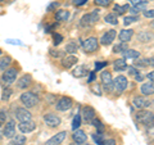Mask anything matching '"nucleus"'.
Segmentation results:
<instances>
[{
  "label": "nucleus",
  "mask_w": 154,
  "mask_h": 145,
  "mask_svg": "<svg viewBox=\"0 0 154 145\" xmlns=\"http://www.w3.org/2000/svg\"><path fill=\"white\" fill-rule=\"evenodd\" d=\"M99 12H100L99 9H94L91 13L82 16V18L80 19V26L81 27H91V26H94L100 18Z\"/></svg>",
  "instance_id": "f257e3e1"
},
{
  "label": "nucleus",
  "mask_w": 154,
  "mask_h": 145,
  "mask_svg": "<svg viewBox=\"0 0 154 145\" xmlns=\"http://www.w3.org/2000/svg\"><path fill=\"white\" fill-rule=\"evenodd\" d=\"M136 121L141 125H145V126H150L154 122V113L150 112V110L141 109L136 114Z\"/></svg>",
  "instance_id": "f03ea898"
},
{
  "label": "nucleus",
  "mask_w": 154,
  "mask_h": 145,
  "mask_svg": "<svg viewBox=\"0 0 154 145\" xmlns=\"http://www.w3.org/2000/svg\"><path fill=\"white\" fill-rule=\"evenodd\" d=\"M19 99H21L22 104L25 105L26 108H32V107H35V105H37V103H38V98L33 93H30V91H25Z\"/></svg>",
  "instance_id": "7ed1b4c3"
},
{
  "label": "nucleus",
  "mask_w": 154,
  "mask_h": 145,
  "mask_svg": "<svg viewBox=\"0 0 154 145\" xmlns=\"http://www.w3.org/2000/svg\"><path fill=\"white\" fill-rule=\"evenodd\" d=\"M127 85H128V81L125 76L119 75L117 76L116 79L113 80V90L116 91V93H122V91H125L127 89Z\"/></svg>",
  "instance_id": "20e7f679"
},
{
  "label": "nucleus",
  "mask_w": 154,
  "mask_h": 145,
  "mask_svg": "<svg viewBox=\"0 0 154 145\" xmlns=\"http://www.w3.org/2000/svg\"><path fill=\"white\" fill-rule=\"evenodd\" d=\"M100 79H102L103 89L107 91V93H112V91H113V79H112V75H110L108 71H103L102 75H100Z\"/></svg>",
  "instance_id": "39448f33"
},
{
  "label": "nucleus",
  "mask_w": 154,
  "mask_h": 145,
  "mask_svg": "<svg viewBox=\"0 0 154 145\" xmlns=\"http://www.w3.org/2000/svg\"><path fill=\"white\" fill-rule=\"evenodd\" d=\"M82 48L85 53H94L98 50L99 48V42H98V39L96 37H89L82 42Z\"/></svg>",
  "instance_id": "423d86ee"
},
{
  "label": "nucleus",
  "mask_w": 154,
  "mask_h": 145,
  "mask_svg": "<svg viewBox=\"0 0 154 145\" xmlns=\"http://www.w3.org/2000/svg\"><path fill=\"white\" fill-rule=\"evenodd\" d=\"M132 104H134L135 108L141 110V109H146L148 107H150L152 101L148 100L146 98H144V96H135L134 100H132Z\"/></svg>",
  "instance_id": "0eeeda50"
},
{
  "label": "nucleus",
  "mask_w": 154,
  "mask_h": 145,
  "mask_svg": "<svg viewBox=\"0 0 154 145\" xmlns=\"http://www.w3.org/2000/svg\"><path fill=\"white\" fill-rule=\"evenodd\" d=\"M72 104H73V101H72V99H71V98H67V96H63V98H60L59 100L57 101L55 108H57V110L64 112V110L71 109Z\"/></svg>",
  "instance_id": "6e6552de"
},
{
  "label": "nucleus",
  "mask_w": 154,
  "mask_h": 145,
  "mask_svg": "<svg viewBox=\"0 0 154 145\" xmlns=\"http://www.w3.org/2000/svg\"><path fill=\"white\" fill-rule=\"evenodd\" d=\"M44 121H45V123L48 125V126L51 127V128L58 127L60 125V122H62V119L58 117L57 114H54V113H48V114H45L44 116Z\"/></svg>",
  "instance_id": "1a4fd4ad"
},
{
  "label": "nucleus",
  "mask_w": 154,
  "mask_h": 145,
  "mask_svg": "<svg viewBox=\"0 0 154 145\" xmlns=\"http://www.w3.org/2000/svg\"><path fill=\"white\" fill-rule=\"evenodd\" d=\"M2 79H3V81L5 82L7 85L13 84V82L16 81V79H17V69L16 68L5 69V71H4V73H3V76H2Z\"/></svg>",
  "instance_id": "9d476101"
},
{
  "label": "nucleus",
  "mask_w": 154,
  "mask_h": 145,
  "mask_svg": "<svg viewBox=\"0 0 154 145\" xmlns=\"http://www.w3.org/2000/svg\"><path fill=\"white\" fill-rule=\"evenodd\" d=\"M32 114L28 109L26 108H17L16 110V118L19 122H27V121H31Z\"/></svg>",
  "instance_id": "9b49d317"
},
{
  "label": "nucleus",
  "mask_w": 154,
  "mask_h": 145,
  "mask_svg": "<svg viewBox=\"0 0 154 145\" xmlns=\"http://www.w3.org/2000/svg\"><path fill=\"white\" fill-rule=\"evenodd\" d=\"M82 117L86 122H91L94 118H96V113H95V109L93 107H90V105H85L82 108Z\"/></svg>",
  "instance_id": "f8f14e48"
},
{
  "label": "nucleus",
  "mask_w": 154,
  "mask_h": 145,
  "mask_svg": "<svg viewBox=\"0 0 154 145\" xmlns=\"http://www.w3.org/2000/svg\"><path fill=\"white\" fill-rule=\"evenodd\" d=\"M19 131L23 134H30L36 128V123L33 121H27V122H19L18 125Z\"/></svg>",
  "instance_id": "ddd939ff"
},
{
  "label": "nucleus",
  "mask_w": 154,
  "mask_h": 145,
  "mask_svg": "<svg viewBox=\"0 0 154 145\" xmlns=\"http://www.w3.org/2000/svg\"><path fill=\"white\" fill-rule=\"evenodd\" d=\"M116 36H117V31L109 30V31H107V32L103 33L102 39H100V42H102L103 45H109V44H112V42H113V40L116 39Z\"/></svg>",
  "instance_id": "4468645a"
},
{
  "label": "nucleus",
  "mask_w": 154,
  "mask_h": 145,
  "mask_svg": "<svg viewBox=\"0 0 154 145\" xmlns=\"http://www.w3.org/2000/svg\"><path fill=\"white\" fill-rule=\"evenodd\" d=\"M66 136H67V132H66V131H62V132H59V134L54 135L53 137H50V139L45 143V145H59V144H62V141H63V140L66 139Z\"/></svg>",
  "instance_id": "2eb2a0df"
},
{
  "label": "nucleus",
  "mask_w": 154,
  "mask_h": 145,
  "mask_svg": "<svg viewBox=\"0 0 154 145\" xmlns=\"http://www.w3.org/2000/svg\"><path fill=\"white\" fill-rule=\"evenodd\" d=\"M3 135L8 139H12L14 135H16V125H14V121H9V122L5 125Z\"/></svg>",
  "instance_id": "dca6fc26"
},
{
  "label": "nucleus",
  "mask_w": 154,
  "mask_h": 145,
  "mask_svg": "<svg viewBox=\"0 0 154 145\" xmlns=\"http://www.w3.org/2000/svg\"><path fill=\"white\" fill-rule=\"evenodd\" d=\"M77 62H79V59H77V57L73 55V54H71V55H67L64 57L63 59H62V66L64 67V68H71V67H73Z\"/></svg>",
  "instance_id": "f3484780"
},
{
  "label": "nucleus",
  "mask_w": 154,
  "mask_h": 145,
  "mask_svg": "<svg viewBox=\"0 0 154 145\" xmlns=\"http://www.w3.org/2000/svg\"><path fill=\"white\" fill-rule=\"evenodd\" d=\"M31 84H32V76L31 75H23L21 79L18 80L17 86L19 89H26L28 86H31Z\"/></svg>",
  "instance_id": "a211bd4d"
},
{
  "label": "nucleus",
  "mask_w": 154,
  "mask_h": 145,
  "mask_svg": "<svg viewBox=\"0 0 154 145\" xmlns=\"http://www.w3.org/2000/svg\"><path fill=\"white\" fill-rule=\"evenodd\" d=\"M72 139H73V143H76V144H84V143H86L88 136H86L85 131H82V130H76L73 135H72Z\"/></svg>",
  "instance_id": "6ab92c4d"
},
{
  "label": "nucleus",
  "mask_w": 154,
  "mask_h": 145,
  "mask_svg": "<svg viewBox=\"0 0 154 145\" xmlns=\"http://www.w3.org/2000/svg\"><path fill=\"white\" fill-rule=\"evenodd\" d=\"M89 75V69L86 66H77V68H75L73 71V76L77 79H81V77H85Z\"/></svg>",
  "instance_id": "aec40b11"
},
{
  "label": "nucleus",
  "mask_w": 154,
  "mask_h": 145,
  "mask_svg": "<svg viewBox=\"0 0 154 145\" xmlns=\"http://www.w3.org/2000/svg\"><path fill=\"white\" fill-rule=\"evenodd\" d=\"M140 90H141V94L145 95V96L153 95V94H154V84H152V82H146V84H143Z\"/></svg>",
  "instance_id": "412c9836"
},
{
  "label": "nucleus",
  "mask_w": 154,
  "mask_h": 145,
  "mask_svg": "<svg viewBox=\"0 0 154 145\" xmlns=\"http://www.w3.org/2000/svg\"><path fill=\"white\" fill-rule=\"evenodd\" d=\"M132 36H134V31L132 30H122L121 32H119V35H118L119 40H121L122 42H128L132 39Z\"/></svg>",
  "instance_id": "4be33fe9"
},
{
  "label": "nucleus",
  "mask_w": 154,
  "mask_h": 145,
  "mask_svg": "<svg viewBox=\"0 0 154 145\" xmlns=\"http://www.w3.org/2000/svg\"><path fill=\"white\" fill-rule=\"evenodd\" d=\"M154 39V35L152 32H146V31H143V32H140L137 35V40L140 41V42H144V44H145V42H149V41H152Z\"/></svg>",
  "instance_id": "5701e85b"
},
{
  "label": "nucleus",
  "mask_w": 154,
  "mask_h": 145,
  "mask_svg": "<svg viewBox=\"0 0 154 145\" xmlns=\"http://www.w3.org/2000/svg\"><path fill=\"white\" fill-rule=\"evenodd\" d=\"M26 136L25 135H14L11 140V145H25Z\"/></svg>",
  "instance_id": "b1692460"
},
{
  "label": "nucleus",
  "mask_w": 154,
  "mask_h": 145,
  "mask_svg": "<svg viewBox=\"0 0 154 145\" xmlns=\"http://www.w3.org/2000/svg\"><path fill=\"white\" fill-rule=\"evenodd\" d=\"M113 68L116 71H118V72H121L123 69H126L127 68V64H126V60L123 59V58H121V59H117V60H114V63H113Z\"/></svg>",
  "instance_id": "393cba45"
},
{
  "label": "nucleus",
  "mask_w": 154,
  "mask_h": 145,
  "mask_svg": "<svg viewBox=\"0 0 154 145\" xmlns=\"http://www.w3.org/2000/svg\"><path fill=\"white\" fill-rule=\"evenodd\" d=\"M69 18V12L68 11H57L55 13V19L58 22H64Z\"/></svg>",
  "instance_id": "a878e982"
},
{
  "label": "nucleus",
  "mask_w": 154,
  "mask_h": 145,
  "mask_svg": "<svg viewBox=\"0 0 154 145\" xmlns=\"http://www.w3.org/2000/svg\"><path fill=\"white\" fill-rule=\"evenodd\" d=\"M104 21L107 22V23H109V25H113V26L118 25V18H117V16H116L114 13H109V14H107V16L104 17Z\"/></svg>",
  "instance_id": "bb28decb"
},
{
  "label": "nucleus",
  "mask_w": 154,
  "mask_h": 145,
  "mask_svg": "<svg viewBox=\"0 0 154 145\" xmlns=\"http://www.w3.org/2000/svg\"><path fill=\"white\" fill-rule=\"evenodd\" d=\"M123 55L126 58H130V59H137V58H140V53L135 49H127L123 53Z\"/></svg>",
  "instance_id": "cd10ccee"
},
{
  "label": "nucleus",
  "mask_w": 154,
  "mask_h": 145,
  "mask_svg": "<svg viewBox=\"0 0 154 145\" xmlns=\"http://www.w3.org/2000/svg\"><path fill=\"white\" fill-rule=\"evenodd\" d=\"M148 66H149V59H145V58H137L134 62V67H139V68H145Z\"/></svg>",
  "instance_id": "c85d7f7f"
},
{
  "label": "nucleus",
  "mask_w": 154,
  "mask_h": 145,
  "mask_svg": "<svg viewBox=\"0 0 154 145\" xmlns=\"http://www.w3.org/2000/svg\"><path fill=\"white\" fill-rule=\"evenodd\" d=\"M11 63H12V58L11 57H4V58H2L0 59V69L2 71H5L9 66H11Z\"/></svg>",
  "instance_id": "c756f323"
},
{
  "label": "nucleus",
  "mask_w": 154,
  "mask_h": 145,
  "mask_svg": "<svg viewBox=\"0 0 154 145\" xmlns=\"http://www.w3.org/2000/svg\"><path fill=\"white\" fill-rule=\"evenodd\" d=\"M128 49V45L127 42H118L116 46H113V53H123Z\"/></svg>",
  "instance_id": "7c9ffc66"
},
{
  "label": "nucleus",
  "mask_w": 154,
  "mask_h": 145,
  "mask_svg": "<svg viewBox=\"0 0 154 145\" xmlns=\"http://www.w3.org/2000/svg\"><path fill=\"white\" fill-rule=\"evenodd\" d=\"M77 49H79V45H77L76 41H69V42H67V45H66V51H67V53H71V54H73V53L77 51Z\"/></svg>",
  "instance_id": "2f4dec72"
},
{
  "label": "nucleus",
  "mask_w": 154,
  "mask_h": 145,
  "mask_svg": "<svg viewBox=\"0 0 154 145\" xmlns=\"http://www.w3.org/2000/svg\"><path fill=\"white\" fill-rule=\"evenodd\" d=\"M80 126H81V116L77 113L73 117V121H72V130L76 131V130H79Z\"/></svg>",
  "instance_id": "473e14b6"
},
{
  "label": "nucleus",
  "mask_w": 154,
  "mask_h": 145,
  "mask_svg": "<svg viewBox=\"0 0 154 145\" xmlns=\"http://www.w3.org/2000/svg\"><path fill=\"white\" fill-rule=\"evenodd\" d=\"M139 16H128V17H125L123 19V23H125V26H128V25H131V23H135V22H139Z\"/></svg>",
  "instance_id": "72a5a7b5"
},
{
  "label": "nucleus",
  "mask_w": 154,
  "mask_h": 145,
  "mask_svg": "<svg viewBox=\"0 0 154 145\" xmlns=\"http://www.w3.org/2000/svg\"><path fill=\"white\" fill-rule=\"evenodd\" d=\"M93 139H94V141L98 144V145H103L104 144V135L102 132H98V134H93Z\"/></svg>",
  "instance_id": "f704fd0d"
},
{
  "label": "nucleus",
  "mask_w": 154,
  "mask_h": 145,
  "mask_svg": "<svg viewBox=\"0 0 154 145\" xmlns=\"http://www.w3.org/2000/svg\"><path fill=\"white\" fill-rule=\"evenodd\" d=\"M128 9H130L128 5H123V7H121V5H118V4H116L114 8H113V11L117 13V14H119V16H121V14H123L126 11H128Z\"/></svg>",
  "instance_id": "c9c22d12"
},
{
  "label": "nucleus",
  "mask_w": 154,
  "mask_h": 145,
  "mask_svg": "<svg viewBox=\"0 0 154 145\" xmlns=\"http://www.w3.org/2000/svg\"><path fill=\"white\" fill-rule=\"evenodd\" d=\"M90 125H93V126H95L96 128H98V132H102V134H103V131H104V126H103V123L100 122L99 119L94 118V119L90 122Z\"/></svg>",
  "instance_id": "e433bc0d"
},
{
  "label": "nucleus",
  "mask_w": 154,
  "mask_h": 145,
  "mask_svg": "<svg viewBox=\"0 0 154 145\" xmlns=\"http://www.w3.org/2000/svg\"><path fill=\"white\" fill-rule=\"evenodd\" d=\"M94 3L99 7H108L110 4V0H95Z\"/></svg>",
  "instance_id": "4c0bfd02"
},
{
  "label": "nucleus",
  "mask_w": 154,
  "mask_h": 145,
  "mask_svg": "<svg viewBox=\"0 0 154 145\" xmlns=\"http://www.w3.org/2000/svg\"><path fill=\"white\" fill-rule=\"evenodd\" d=\"M53 37H54V44L55 45H59L60 42L63 41V37H62V35H59V33H54Z\"/></svg>",
  "instance_id": "58836bf2"
},
{
  "label": "nucleus",
  "mask_w": 154,
  "mask_h": 145,
  "mask_svg": "<svg viewBox=\"0 0 154 145\" xmlns=\"http://www.w3.org/2000/svg\"><path fill=\"white\" fill-rule=\"evenodd\" d=\"M143 14L146 18H154V9H146V11L143 12Z\"/></svg>",
  "instance_id": "ea45409f"
},
{
  "label": "nucleus",
  "mask_w": 154,
  "mask_h": 145,
  "mask_svg": "<svg viewBox=\"0 0 154 145\" xmlns=\"http://www.w3.org/2000/svg\"><path fill=\"white\" fill-rule=\"evenodd\" d=\"M130 3L134 7H137V5H141V4H148V0H130Z\"/></svg>",
  "instance_id": "a19ab883"
},
{
  "label": "nucleus",
  "mask_w": 154,
  "mask_h": 145,
  "mask_svg": "<svg viewBox=\"0 0 154 145\" xmlns=\"http://www.w3.org/2000/svg\"><path fill=\"white\" fill-rule=\"evenodd\" d=\"M11 95H12V90H11V89H9V88L4 89V93H3V99H4V100H8Z\"/></svg>",
  "instance_id": "79ce46f5"
},
{
  "label": "nucleus",
  "mask_w": 154,
  "mask_h": 145,
  "mask_svg": "<svg viewBox=\"0 0 154 145\" xmlns=\"http://www.w3.org/2000/svg\"><path fill=\"white\" fill-rule=\"evenodd\" d=\"M5 121H7V113L4 112V110H2V112H0V126L5 123Z\"/></svg>",
  "instance_id": "37998d69"
},
{
  "label": "nucleus",
  "mask_w": 154,
  "mask_h": 145,
  "mask_svg": "<svg viewBox=\"0 0 154 145\" xmlns=\"http://www.w3.org/2000/svg\"><path fill=\"white\" fill-rule=\"evenodd\" d=\"M127 71H128V73L131 75V76H135V75H137L139 72H137V69H136V67H134V66H130L128 68H126Z\"/></svg>",
  "instance_id": "c03bdc74"
},
{
  "label": "nucleus",
  "mask_w": 154,
  "mask_h": 145,
  "mask_svg": "<svg viewBox=\"0 0 154 145\" xmlns=\"http://www.w3.org/2000/svg\"><path fill=\"white\" fill-rule=\"evenodd\" d=\"M105 66H107V62H96L95 68H96V71H98V69H102L103 67H105Z\"/></svg>",
  "instance_id": "a18cd8bd"
},
{
  "label": "nucleus",
  "mask_w": 154,
  "mask_h": 145,
  "mask_svg": "<svg viewBox=\"0 0 154 145\" xmlns=\"http://www.w3.org/2000/svg\"><path fill=\"white\" fill-rule=\"evenodd\" d=\"M86 2H88V0H73V4L77 7H80V5H84Z\"/></svg>",
  "instance_id": "49530a36"
},
{
  "label": "nucleus",
  "mask_w": 154,
  "mask_h": 145,
  "mask_svg": "<svg viewBox=\"0 0 154 145\" xmlns=\"http://www.w3.org/2000/svg\"><path fill=\"white\" fill-rule=\"evenodd\" d=\"M50 54H51L53 57H60V55H62V51H59V50H54V49H51V50H50Z\"/></svg>",
  "instance_id": "de8ad7c7"
},
{
  "label": "nucleus",
  "mask_w": 154,
  "mask_h": 145,
  "mask_svg": "<svg viewBox=\"0 0 154 145\" xmlns=\"http://www.w3.org/2000/svg\"><path fill=\"white\" fill-rule=\"evenodd\" d=\"M103 145H116V140L114 139H109V140H105Z\"/></svg>",
  "instance_id": "09e8293b"
},
{
  "label": "nucleus",
  "mask_w": 154,
  "mask_h": 145,
  "mask_svg": "<svg viewBox=\"0 0 154 145\" xmlns=\"http://www.w3.org/2000/svg\"><path fill=\"white\" fill-rule=\"evenodd\" d=\"M128 11H130V12H131V14H134V16H136V14H139V12H140V11H139V9H137V8H135V7H132V8H130V9H128Z\"/></svg>",
  "instance_id": "8fccbe9b"
},
{
  "label": "nucleus",
  "mask_w": 154,
  "mask_h": 145,
  "mask_svg": "<svg viewBox=\"0 0 154 145\" xmlns=\"http://www.w3.org/2000/svg\"><path fill=\"white\" fill-rule=\"evenodd\" d=\"M148 79H149V81H152V82H154V71H152V72H149V73H148Z\"/></svg>",
  "instance_id": "3c124183"
},
{
  "label": "nucleus",
  "mask_w": 154,
  "mask_h": 145,
  "mask_svg": "<svg viewBox=\"0 0 154 145\" xmlns=\"http://www.w3.org/2000/svg\"><path fill=\"white\" fill-rule=\"evenodd\" d=\"M93 91L96 95H102V94H100V88H99V86H95V88H93Z\"/></svg>",
  "instance_id": "603ef678"
},
{
  "label": "nucleus",
  "mask_w": 154,
  "mask_h": 145,
  "mask_svg": "<svg viewBox=\"0 0 154 145\" xmlns=\"http://www.w3.org/2000/svg\"><path fill=\"white\" fill-rule=\"evenodd\" d=\"M7 42H9V44H18V45H21V41H19V40H16V41H14V40H7Z\"/></svg>",
  "instance_id": "864d4df0"
},
{
  "label": "nucleus",
  "mask_w": 154,
  "mask_h": 145,
  "mask_svg": "<svg viewBox=\"0 0 154 145\" xmlns=\"http://www.w3.org/2000/svg\"><path fill=\"white\" fill-rule=\"evenodd\" d=\"M58 5H59V4H58V3H53V4H50V5H49V8H48V9H49V11H51V9L57 8Z\"/></svg>",
  "instance_id": "5fc2aeb1"
},
{
  "label": "nucleus",
  "mask_w": 154,
  "mask_h": 145,
  "mask_svg": "<svg viewBox=\"0 0 154 145\" xmlns=\"http://www.w3.org/2000/svg\"><path fill=\"white\" fill-rule=\"evenodd\" d=\"M95 79V75L94 72H90V79H89V82H93V80Z\"/></svg>",
  "instance_id": "6e6d98bb"
},
{
  "label": "nucleus",
  "mask_w": 154,
  "mask_h": 145,
  "mask_svg": "<svg viewBox=\"0 0 154 145\" xmlns=\"http://www.w3.org/2000/svg\"><path fill=\"white\" fill-rule=\"evenodd\" d=\"M135 80L136 81H143V76L141 75H135Z\"/></svg>",
  "instance_id": "4d7b16f0"
},
{
  "label": "nucleus",
  "mask_w": 154,
  "mask_h": 145,
  "mask_svg": "<svg viewBox=\"0 0 154 145\" xmlns=\"http://www.w3.org/2000/svg\"><path fill=\"white\" fill-rule=\"evenodd\" d=\"M149 66H152V67H154V57H152L150 59H149Z\"/></svg>",
  "instance_id": "13d9d810"
},
{
  "label": "nucleus",
  "mask_w": 154,
  "mask_h": 145,
  "mask_svg": "<svg viewBox=\"0 0 154 145\" xmlns=\"http://www.w3.org/2000/svg\"><path fill=\"white\" fill-rule=\"evenodd\" d=\"M71 145H81V144H76V143H72V144H71ZM82 145H89V144H86V143H84V144H82Z\"/></svg>",
  "instance_id": "bf43d9fd"
},
{
  "label": "nucleus",
  "mask_w": 154,
  "mask_h": 145,
  "mask_svg": "<svg viewBox=\"0 0 154 145\" xmlns=\"http://www.w3.org/2000/svg\"><path fill=\"white\" fill-rule=\"evenodd\" d=\"M152 27H153V28H154V22H152Z\"/></svg>",
  "instance_id": "052dcab7"
},
{
  "label": "nucleus",
  "mask_w": 154,
  "mask_h": 145,
  "mask_svg": "<svg viewBox=\"0 0 154 145\" xmlns=\"http://www.w3.org/2000/svg\"><path fill=\"white\" fill-rule=\"evenodd\" d=\"M2 53H3V51H2V49H0V55H2Z\"/></svg>",
  "instance_id": "680f3d73"
},
{
  "label": "nucleus",
  "mask_w": 154,
  "mask_h": 145,
  "mask_svg": "<svg viewBox=\"0 0 154 145\" xmlns=\"http://www.w3.org/2000/svg\"><path fill=\"white\" fill-rule=\"evenodd\" d=\"M152 144H154V140H153V141H152Z\"/></svg>",
  "instance_id": "e2e57ef3"
},
{
  "label": "nucleus",
  "mask_w": 154,
  "mask_h": 145,
  "mask_svg": "<svg viewBox=\"0 0 154 145\" xmlns=\"http://www.w3.org/2000/svg\"><path fill=\"white\" fill-rule=\"evenodd\" d=\"M0 2H4V0H0Z\"/></svg>",
  "instance_id": "0e129e2a"
}]
</instances>
